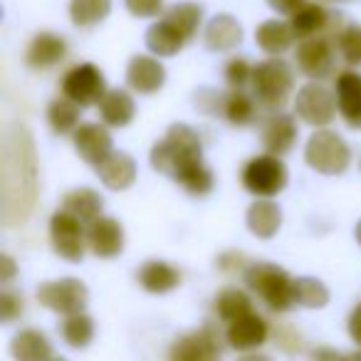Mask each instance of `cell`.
Wrapping results in <instances>:
<instances>
[{
	"label": "cell",
	"mask_w": 361,
	"mask_h": 361,
	"mask_svg": "<svg viewBox=\"0 0 361 361\" xmlns=\"http://www.w3.org/2000/svg\"><path fill=\"white\" fill-rule=\"evenodd\" d=\"M149 164L193 198H206L216 186L213 171L203 161L201 136L188 124H171L164 139L151 146Z\"/></svg>",
	"instance_id": "1"
},
{
	"label": "cell",
	"mask_w": 361,
	"mask_h": 361,
	"mask_svg": "<svg viewBox=\"0 0 361 361\" xmlns=\"http://www.w3.org/2000/svg\"><path fill=\"white\" fill-rule=\"evenodd\" d=\"M243 280L272 312H290L295 307V277L285 267L275 262H250Z\"/></svg>",
	"instance_id": "2"
},
{
	"label": "cell",
	"mask_w": 361,
	"mask_h": 361,
	"mask_svg": "<svg viewBox=\"0 0 361 361\" xmlns=\"http://www.w3.org/2000/svg\"><path fill=\"white\" fill-rule=\"evenodd\" d=\"M252 97L257 104L270 111H277L287 104V99L295 92V72L282 57H267L257 62L252 72Z\"/></svg>",
	"instance_id": "3"
},
{
	"label": "cell",
	"mask_w": 361,
	"mask_h": 361,
	"mask_svg": "<svg viewBox=\"0 0 361 361\" xmlns=\"http://www.w3.org/2000/svg\"><path fill=\"white\" fill-rule=\"evenodd\" d=\"M305 161L322 176H341L351 164V149L344 136L331 129H314L305 144Z\"/></svg>",
	"instance_id": "4"
},
{
	"label": "cell",
	"mask_w": 361,
	"mask_h": 361,
	"mask_svg": "<svg viewBox=\"0 0 361 361\" xmlns=\"http://www.w3.org/2000/svg\"><path fill=\"white\" fill-rule=\"evenodd\" d=\"M243 188L255 198H272L287 188L290 171L280 156L260 154L252 156L240 171Z\"/></svg>",
	"instance_id": "5"
},
{
	"label": "cell",
	"mask_w": 361,
	"mask_h": 361,
	"mask_svg": "<svg viewBox=\"0 0 361 361\" xmlns=\"http://www.w3.org/2000/svg\"><path fill=\"white\" fill-rule=\"evenodd\" d=\"M62 97H67L70 102H75L82 109H90V106H99L102 99L106 97L109 87H106V77L92 62H77L75 67L62 75L60 82Z\"/></svg>",
	"instance_id": "6"
},
{
	"label": "cell",
	"mask_w": 361,
	"mask_h": 361,
	"mask_svg": "<svg viewBox=\"0 0 361 361\" xmlns=\"http://www.w3.org/2000/svg\"><path fill=\"white\" fill-rule=\"evenodd\" d=\"M336 97L322 82H305L295 94V116L314 129H329L336 119Z\"/></svg>",
	"instance_id": "7"
},
{
	"label": "cell",
	"mask_w": 361,
	"mask_h": 361,
	"mask_svg": "<svg viewBox=\"0 0 361 361\" xmlns=\"http://www.w3.org/2000/svg\"><path fill=\"white\" fill-rule=\"evenodd\" d=\"M37 302L45 310L57 312V314H80L85 312L87 302H90V290L82 280L77 277H62V280L42 282L37 287Z\"/></svg>",
	"instance_id": "8"
},
{
	"label": "cell",
	"mask_w": 361,
	"mask_h": 361,
	"mask_svg": "<svg viewBox=\"0 0 361 361\" xmlns=\"http://www.w3.org/2000/svg\"><path fill=\"white\" fill-rule=\"evenodd\" d=\"M50 243H52V250L62 260L82 262L85 260V252L90 250L87 247V226L60 208L50 218Z\"/></svg>",
	"instance_id": "9"
},
{
	"label": "cell",
	"mask_w": 361,
	"mask_h": 361,
	"mask_svg": "<svg viewBox=\"0 0 361 361\" xmlns=\"http://www.w3.org/2000/svg\"><path fill=\"white\" fill-rule=\"evenodd\" d=\"M334 57H336L334 40H329L324 35L307 37V40L297 42V50H295L297 70L305 77H310V82H322L326 77H331V72H334Z\"/></svg>",
	"instance_id": "10"
},
{
	"label": "cell",
	"mask_w": 361,
	"mask_h": 361,
	"mask_svg": "<svg viewBox=\"0 0 361 361\" xmlns=\"http://www.w3.org/2000/svg\"><path fill=\"white\" fill-rule=\"evenodd\" d=\"M169 361H221V339L213 326L180 334L171 344Z\"/></svg>",
	"instance_id": "11"
},
{
	"label": "cell",
	"mask_w": 361,
	"mask_h": 361,
	"mask_svg": "<svg viewBox=\"0 0 361 361\" xmlns=\"http://www.w3.org/2000/svg\"><path fill=\"white\" fill-rule=\"evenodd\" d=\"M72 144L75 151L85 164L99 166L104 159H109L114 154V139H111V131L102 121H85L80 129L72 134Z\"/></svg>",
	"instance_id": "12"
},
{
	"label": "cell",
	"mask_w": 361,
	"mask_h": 361,
	"mask_svg": "<svg viewBox=\"0 0 361 361\" xmlns=\"http://www.w3.org/2000/svg\"><path fill=\"white\" fill-rule=\"evenodd\" d=\"M124 226H121L116 218L102 216L94 223L87 226V247L94 257L99 260H111V257H119L124 250Z\"/></svg>",
	"instance_id": "13"
},
{
	"label": "cell",
	"mask_w": 361,
	"mask_h": 361,
	"mask_svg": "<svg viewBox=\"0 0 361 361\" xmlns=\"http://www.w3.org/2000/svg\"><path fill=\"white\" fill-rule=\"evenodd\" d=\"M166 85V67L154 55H134L126 65V87L141 97H151Z\"/></svg>",
	"instance_id": "14"
},
{
	"label": "cell",
	"mask_w": 361,
	"mask_h": 361,
	"mask_svg": "<svg viewBox=\"0 0 361 361\" xmlns=\"http://www.w3.org/2000/svg\"><path fill=\"white\" fill-rule=\"evenodd\" d=\"M297 136H300V129H297V119L292 114L270 111L267 119L262 121L260 139H262V146H265V154L280 156L282 159V156L295 149Z\"/></svg>",
	"instance_id": "15"
},
{
	"label": "cell",
	"mask_w": 361,
	"mask_h": 361,
	"mask_svg": "<svg viewBox=\"0 0 361 361\" xmlns=\"http://www.w3.org/2000/svg\"><path fill=\"white\" fill-rule=\"evenodd\" d=\"M334 97L339 116L351 129H361V72L344 70L334 77Z\"/></svg>",
	"instance_id": "16"
},
{
	"label": "cell",
	"mask_w": 361,
	"mask_h": 361,
	"mask_svg": "<svg viewBox=\"0 0 361 361\" xmlns=\"http://www.w3.org/2000/svg\"><path fill=\"white\" fill-rule=\"evenodd\" d=\"M70 52V45L57 32H37L25 50V65L30 70H52Z\"/></svg>",
	"instance_id": "17"
},
{
	"label": "cell",
	"mask_w": 361,
	"mask_h": 361,
	"mask_svg": "<svg viewBox=\"0 0 361 361\" xmlns=\"http://www.w3.org/2000/svg\"><path fill=\"white\" fill-rule=\"evenodd\" d=\"M94 171H97V178L102 180V186L116 193L134 186L136 176H139V166H136L134 156H129L126 151H114Z\"/></svg>",
	"instance_id": "18"
},
{
	"label": "cell",
	"mask_w": 361,
	"mask_h": 361,
	"mask_svg": "<svg viewBox=\"0 0 361 361\" xmlns=\"http://www.w3.org/2000/svg\"><path fill=\"white\" fill-rule=\"evenodd\" d=\"M267 334H270L267 322L262 319L260 314L252 312V314H245V317H240V319H235V322L228 324L226 339L235 351H245V354H250V351H257L262 344H265Z\"/></svg>",
	"instance_id": "19"
},
{
	"label": "cell",
	"mask_w": 361,
	"mask_h": 361,
	"mask_svg": "<svg viewBox=\"0 0 361 361\" xmlns=\"http://www.w3.org/2000/svg\"><path fill=\"white\" fill-rule=\"evenodd\" d=\"M203 42L211 52H231L243 42V25L231 13H218L203 30Z\"/></svg>",
	"instance_id": "20"
},
{
	"label": "cell",
	"mask_w": 361,
	"mask_h": 361,
	"mask_svg": "<svg viewBox=\"0 0 361 361\" xmlns=\"http://www.w3.org/2000/svg\"><path fill=\"white\" fill-rule=\"evenodd\" d=\"M247 231L260 240H270L282 228V208L272 198H255L245 213Z\"/></svg>",
	"instance_id": "21"
},
{
	"label": "cell",
	"mask_w": 361,
	"mask_h": 361,
	"mask_svg": "<svg viewBox=\"0 0 361 361\" xmlns=\"http://www.w3.org/2000/svg\"><path fill=\"white\" fill-rule=\"evenodd\" d=\"M99 109V121L106 124L109 129H124L134 121L136 116V102L134 97L129 94V90H109L106 97L102 99V104L97 106Z\"/></svg>",
	"instance_id": "22"
},
{
	"label": "cell",
	"mask_w": 361,
	"mask_h": 361,
	"mask_svg": "<svg viewBox=\"0 0 361 361\" xmlns=\"http://www.w3.org/2000/svg\"><path fill=\"white\" fill-rule=\"evenodd\" d=\"M136 280L149 295H169L180 285V272L166 260H149L139 267Z\"/></svg>",
	"instance_id": "23"
},
{
	"label": "cell",
	"mask_w": 361,
	"mask_h": 361,
	"mask_svg": "<svg viewBox=\"0 0 361 361\" xmlns=\"http://www.w3.org/2000/svg\"><path fill=\"white\" fill-rule=\"evenodd\" d=\"M295 40H297V35L290 23L277 20V18H270V20L260 23L255 30V45L270 57H282L295 45Z\"/></svg>",
	"instance_id": "24"
},
{
	"label": "cell",
	"mask_w": 361,
	"mask_h": 361,
	"mask_svg": "<svg viewBox=\"0 0 361 361\" xmlns=\"http://www.w3.org/2000/svg\"><path fill=\"white\" fill-rule=\"evenodd\" d=\"M144 40H146V47H149V52L154 57H173V55H178L188 42L186 37L178 32V27L171 25L166 18L151 23Z\"/></svg>",
	"instance_id": "25"
},
{
	"label": "cell",
	"mask_w": 361,
	"mask_h": 361,
	"mask_svg": "<svg viewBox=\"0 0 361 361\" xmlns=\"http://www.w3.org/2000/svg\"><path fill=\"white\" fill-rule=\"evenodd\" d=\"M62 211L75 216L77 221H82L85 226L94 223L97 218H102V211H104V198L94 191V188H72V191L65 193L62 198Z\"/></svg>",
	"instance_id": "26"
},
{
	"label": "cell",
	"mask_w": 361,
	"mask_h": 361,
	"mask_svg": "<svg viewBox=\"0 0 361 361\" xmlns=\"http://www.w3.org/2000/svg\"><path fill=\"white\" fill-rule=\"evenodd\" d=\"M11 354L16 361H52V344L45 331L20 329L11 341Z\"/></svg>",
	"instance_id": "27"
},
{
	"label": "cell",
	"mask_w": 361,
	"mask_h": 361,
	"mask_svg": "<svg viewBox=\"0 0 361 361\" xmlns=\"http://www.w3.org/2000/svg\"><path fill=\"white\" fill-rule=\"evenodd\" d=\"M257 99L245 90H231L221 99V116L233 126H250L257 119Z\"/></svg>",
	"instance_id": "28"
},
{
	"label": "cell",
	"mask_w": 361,
	"mask_h": 361,
	"mask_svg": "<svg viewBox=\"0 0 361 361\" xmlns=\"http://www.w3.org/2000/svg\"><path fill=\"white\" fill-rule=\"evenodd\" d=\"M82 106L70 102L67 97H57L47 104V124L57 136L75 134L82 126Z\"/></svg>",
	"instance_id": "29"
},
{
	"label": "cell",
	"mask_w": 361,
	"mask_h": 361,
	"mask_svg": "<svg viewBox=\"0 0 361 361\" xmlns=\"http://www.w3.org/2000/svg\"><path fill=\"white\" fill-rule=\"evenodd\" d=\"M203 16L206 13H203V6H198V3H173L171 8H166V13L161 18H166L171 25L178 27L180 35L191 42L201 30Z\"/></svg>",
	"instance_id": "30"
},
{
	"label": "cell",
	"mask_w": 361,
	"mask_h": 361,
	"mask_svg": "<svg viewBox=\"0 0 361 361\" xmlns=\"http://www.w3.org/2000/svg\"><path fill=\"white\" fill-rule=\"evenodd\" d=\"M213 310L221 317L223 322H235L245 314H252V300L245 290H238V287H226V290L218 292L216 302H213Z\"/></svg>",
	"instance_id": "31"
},
{
	"label": "cell",
	"mask_w": 361,
	"mask_h": 361,
	"mask_svg": "<svg viewBox=\"0 0 361 361\" xmlns=\"http://www.w3.org/2000/svg\"><path fill=\"white\" fill-rule=\"evenodd\" d=\"M111 13V0H70V20L77 27H94Z\"/></svg>",
	"instance_id": "32"
},
{
	"label": "cell",
	"mask_w": 361,
	"mask_h": 361,
	"mask_svg": "<svg viewBox=\"0 0 361 361\" xmlns=\"http://www.w3.org/2000/svg\"><path fill=\"white\" fill-rule=\"evenodd\" d=\"M60 331L67 346H72V349H85V346H90L92 339H94V319H92L90 314H85V312L65 317Z\"/></svg>",
	"instance_id": "33"
},
{
	"label": "cell",
	"mask_w": 361,
	"mask_h": 361,
	"mask_svg": "<svg viewBox=\"0 0 361 361\" xmlns=\"http://www.w3.org/2000/svg\"><path fill=\"white\" fill-rule=\"evenodd\" d=\"M329 302V290L317 277H297L295 280V305L305 310H322Z\"/></svg>",
	"instance_id": "34"
},
{
	"label": "cell",
	"mask_w": 361,
	"mask_h": 361,
	"mask_svg": "<svg viewBox=\"0 0 361 361\" xmlns=\"http://www.w3.org/2000/svg\"><path fill=\"white\" fill-rule=\"evenodd\" d=\"M334 45H336L339 57L351 67V70H354V67H361V25L359 23H349V25L339 32Z\"/></svg>",
	"instance_id": "35"
},
{
	"label": "cell",
	"mask_w": 361,
	"mask_h": 361,
	"mask_svg": "<svg viewBox=\"0 0 361 361\" xmlns=\"http://www.w3.org/2000/svg\"><path fill=\"white\" fill-rule=\"evenodd\" d=\"M252 72H255V65H250V60L243 55L231 57L226 62V70H223V77H226L228 87L231 90H245L247 85H252Z\"/></svg>",
	"instance_id": "36"
},
{
	"label": "cell",
	"mask_w": 361,
	"mask_h": 361,
	"mask_svg": "<svg viewBox=\"0 0 361 361\" xmlns=\"http://www.w3.org/2000/svg\"><path fill=\"white\" fill-rule=\"evenodd\" d=\"M124 8L134 18H141V20L161 18L166 13L164 11V0H124Z\"/></svg>",
	"instance_id": "37"
},
{
	"label": "cell",
	"mask_w": 361,
	"mask_h": 361,
	"mask_svg": "<svg viewBox=\"0 0 361 361\" xmlns=\"http://www.w3.org/2000/svg\"><path fill=\"white\" fill-rule=\"evenodd\" d=\"M23 307L25 305H23V297L18 292L3 290V295H0V319L6 322V324L16 322L23 314Z\"/></svg>",
	"instance_id": "38"
},
{
	"label": "cell",
	"mask_w": 361,
	"mask_h": 361,
	"mask_svg": "<svg viewBox=\"0 0 361 361\" xmlns=\"http://www.w3.org/2000/svg\"><path fill=\"white\" fill-rule=\"evenodd\" d=\"M216 265H218V270L228 272V275H235V272H245L250 262L245 260L243 252H223V255L218 257Z\"/></svg>",
	"instance_id": "39"
},
{
	"label": "cell",
	"mask_w": 361,
	"mask_h": 361,
	"mask_svg": "<svg viewBox=\"0 0 361 361\" xmlns=\"http://www.w3.org/2000/svg\"><path fill=\"white\" fill-rule=\"evenodd\" d=\"M265 3H267V8H270V11L277 13V16L290 18L292 13H297L302 6H305L307 0H265Z\"/></svg>",
	"instance_id": "40"
},
{
	"label": "cell",
	"mask_w": 361,
	"mask_h": 361,
	"mask_svg": "<svg viewBox=\"0 0 361 361\" xmlns=\"http://www.w3.org/2000/svg\"><path fill=\"white\" fill-rule=\"evenodd\" d=\"M346 329H349V336L354 339V344L361 346V302L349 312V319H346Z\"/></svg>",
	"instance_id": "41"
},
{
	"label": "cell",
	"mask_w": 361,
	"mask_h": 361,
	"mask_svg": "<svg viewBox=\"0 0 361 361\" xmlns=\"http://www.w3.org/2000/svg\"><path fill=\"white\" fill-rule=\"evenodd\" d=\"M16 275H18L16 260H13L11 255H0V282H3V285H8V282H11Z\"/></svg>",
	"instance_id": "42"
},
{
	"label": "cell",
	"mask_w": 361,
	"mask_h": 361,
	"mask_svg": "<svg viewBox=\"0 0 361 361\" xmlns=\"http://www.w3.org/2000/svg\"><path fill=\"white\" fill-rule=\"evenodd\" d=\"M341 351H334L329 346H319V349L312 351V361H339Z\"/></svg>",
	"instance_id": "43"
},
{
	"label": "cell",
	"mask_w": 361,
	"mask_h": 361,
	"mask_svg": "<svg viewBox=\"0 0 361 361\" xmlns=\"http://www.w3.org/2000/svg\"><path fill=\"white\" fill-rule=\"evenodd\" d=\"M339 361H361V346L354 351H341V359Z\"/></svg>",
	"instance_id": "44"
},
{
	"label": "cell",
	"mask_w": 361,
	"mask_h": 361,
	"mask_svg": "<svg viewBox=\"0 0 361 361\" xmlns=\"http://www.w3.org/2000/svg\"><path fill=\"white\" fill-rule=\"evenodd\" d=\"M238 361H272V359H270V356H265V354H257V351H250V354L240 356Z\"/></svg>",
	"instance_id": "45"
},
{
	"label": "cell",
	"mask_w": 361,
	"mask_h": 361,
	"mask_svg": "<svg viewBox=\"0 0 361 361\" xmlns=\"http://www.w3.org/2000/svg\"><path fill=\"white\" fill-rule=\"evenodd\" d=\"M354 235H356V243L361 245V221L356 223V228H354Z\"/></svg>",
	"instance_id": "46"
},
{
	"label": "cell",
	"mask_w": 361,
	"mask_h": 361,
	"mask_svg": "<svg viewBox=\"0 0 361 361\" xmlns=\"http://www.w3.org/2000/svg\"><path fill=\"white\" fill-rule=\"evenodd\" d=\"M329 3H349V0H329Z\"/></svg>",
	"instance_id": "47"
},
{
	"label": "cell",
	"mask_w": 361,
	"mask_h": 361,
	"mask_svg": "<svg viewBox=\"0 0 361 361\" xmlns=\"http://www.w3.org/2000/svg\"><path fill=\"white\" fill-rule=\"evenodd\" d=\"M52 361H67V359H52Z\"/></svg>",
	"instance_id": "48"
},
{
	"label": "cell",
	"mask_w": 361,
	"mask_h": 361,
	"mask_svg": "<svg viewBox=\"0 0 361 361\" xmlns=\"http://www.w3.org/2000/svg\"><path fill=\"white\" fill-rule=\"evenodd\" d=\"M359 169H361V161H359Z\"/></svg>",
	"instance_id": "49"
}]
</instances>
